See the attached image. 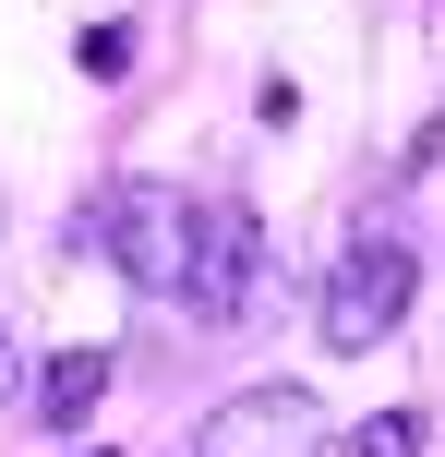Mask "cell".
<instances>
[{"instance_id":"obj_1","label":"cell","mask_w":445,"mask_h":457,"mask_svg":"<svg viewBox=\"0 0 445 457\" xmlns=\"http://www.w3.org/2000/svg\"><path fill=\"white\" fill-rule=\"evenodd\" d=\"M96 228H109V265L133 277V289H157V301H193V241H205V205H193V193L120 181L109 205H96Z\"/></svg>"},{"instance_id":"obj_2","label":"cell","mask_w":445,"mask_h":457,"mask_svg":"<svg viewBox=\"0 0 445 457\" xmlns=\"http://www.w3.org/2000/svg\"><path fill=\"white\" fill-rule=\"evenodd\" d=\"M409 289H422V265H409V241H385V228H361L350 253L326 265V301H313V337L326 349H385L409 313Z\"/></svg>"},{"instance_id":"obj_3","label":"cell","mask_w":445,"mask_h":457,"mask_svg":"<svg viewBox=\"0 0 445 457\" xmlns=\"http://www.w3.org/2000/svg\"><path fill=\"white\" fill-rule=\"evenodd\" d=\"M326 410H313L301 386H241L205 410V434H193V457H326Z\"/></svg>"},{"instance_id":"obj_4","label":"cell","mask_w":445,"mask_h":457,"mask_svg":"<svg viewBox=\"0 0 445 457\" xmlns=\"http://www.w3.org/2000/svg\"><path fill=\"white\" fill-rule=\"evenodd\" d=\"M253 265H265L253 217H241V205H205V241H193V313H205V325H229L241 301H253Z\"/></svg>"},{"instance_id":"obj_5","label":"cell","mask_w":445,"mask_h":457,"mask_svg":"<svg viewBox=\"0 0 445 457\" xmlns=\"http://www.w3.org/2000/svg\"><path fill=\"white\" fill-rule=\"evenodd\" d=\"M96 386H109V361H96V349H72V361H48V373H37V410H48V421H85V410H96Z\"/></svg>"},{"instance_id":"obj_6","label":"cell","mask_w":445,"mask_h":457,"mask_svg":"<svg viewBox=\"0 0 445 457\" xmlns=\"http://www.w3.org/2000/svg\"><path fill=\"white\" fill-rule=\"evenodd\" d=\"M361 457H422V421H409V410H374V421H361Z\"/></svg>"}]
</instances>
